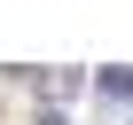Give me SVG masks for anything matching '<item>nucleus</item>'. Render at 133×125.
<instances>
[{
	"instance_id": "obj_1",
	"label": "nucleus",
	"mask_w": 133,
	"mask_h": 125,
	"mask_svg": "<svg viewBox=\"0 0 133 125\" xmlns=\"http://www.w3.org/2000/svg\"><path fill=\"white\" fill-rule=\"evenodd\" d=\"M102 86H110V94H133V71H125V63H110V71H102Z\"/></svg>"
}]
</instances>
